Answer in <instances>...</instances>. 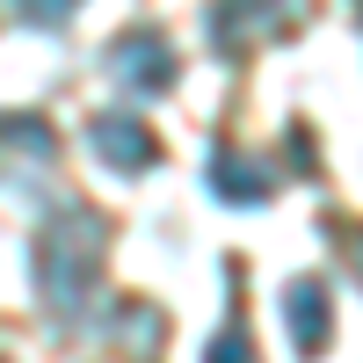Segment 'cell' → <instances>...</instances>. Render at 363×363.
Listing matches in <instances>:
<instances>
[{"mask_svg": "<svg viewBox=\"0 0 363 363\" xmlns=\"http://www.w3.org/2000/svg\"><path fill=\"white\" fill-rule=\"evenodd\" d=\"M102 218L95 211H58V225H44L37 240V291H44V306L58 320H73L87 306V291H95L102 277Z\"/></svg>", "mask_w": 363, "mask_h": 363, "instance_id": "cell-1", "label": "cell"}, {"mask_svg": "<svg viewBox=\"0 0 363 363\" xmlns=\"http://www.w3.org/2000/svg\"><path fill=\"white\" fill-rule=\"evenodd\" d=\"M109 80L116 87H131V95H160V87L174 80V51H167V37L153 22H138V29H124V37L109 44Z\"/></svg>", "mask_w": 363, "mask_h": 363, "instance_id": "cell-2", "label": "cell"}, {"mask_svg": "<svg viewBox=\"0 0 363 363\" xmlns=\"http://www.w3.org/2000/svg\"><path fill=\"white\" fill-rule=\"evenodd\" d=\"M87 145H95V160L116 167V174H138V167L160 160V138L145 131L138 116H124V109H102L95 124H87Z\"/></svg>", "mask_w": 363, "mask_h": 363, "instance_id": "cell-3", "label": "cell"}, {"mask_svg": "<svg viewBox=\"0 0 363 363\" xmlns=\"http://www.w3.org/2000/svg\"><path fill=\"white\" fill-rule=\"evenodd\" d=\"M211 189H218L225 203H255V196H269V167H255V160H240V153H211Z\"/></svg>", "mask_w": 363, "mask_h": 363, "instance_id": "cell-4", "label": "cell"}, {"mask_svg": "<svg viewBox=\"0 0 363 363\" xmlns=\"http://www.w3.org/2000/svg\"><path fill=\"white\" fill-rule=\"evenodd\" d=\"M284 313H291V342L313 356L320 335H327V298H320V284H291L284 291Z\"/></svg>", "mask_w": 363, "mask_h": 363, "instance_id": "cell-5", "label": "cell"}, {"mask_svg": "<svg viewBox=\"0 0 363 363\" xmlns=\"http://www.w3.org/2000/svg\"><path fill=\"white\" fill-rule=\"evenodd\" d=\"M203 363H255V356H247V335H240V327H225V335L211 342V356H203Z\"/></svg>", "mask_w": 363, "mask_h": 363, "instance_id": "cell-6", "label": "cell"}, {"mask_svg": "<svg viewBox=\"0 0 363 363\" xmlns=\"http://www.w3.org/2000/svg\"><path fill=\"white\" fill-rule=\"evenodd\" d=\"M0 363H8V356H0Z\"/></svg>", "mask_w": 363, "mask_h": 363, "instance_id": "cell-7", "label": "cell"}]
</instances>
